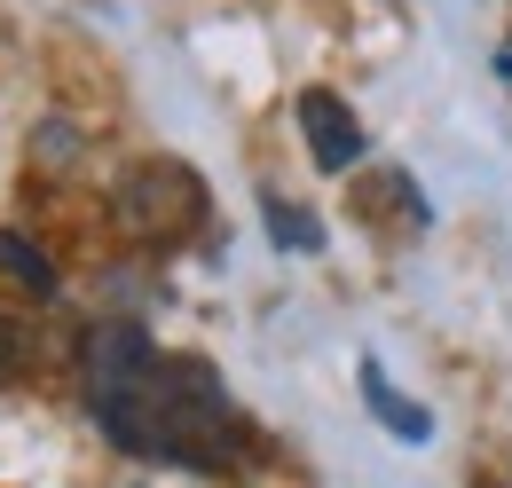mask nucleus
Returning <instances> with one entry per match:
<instances>
[{
  "instance_id": "5",
  "label": "nucleus",
  "mask_w": 512,
  "mask_h": 488,
  "mask_svg": "<svg viewBox=\"0 0 512 488\" xmlns=\"http://www.w3.org/2000/svg\"><path fill=\"white\" fill-rule=\"evenodd\" d=\"M260 213H268V229H276V244H284V252H316V221H308V213H300V205H284V197H260Z\"/></svg>"
},
{
  "instance_id": "6",
  "label": "nucleus",
  "mask_w": 512,
  "mask_h": 488,
  "mask_svg": "<svg viewBox=\"0 0 512 488\" xmlns=\"http://www.w3.org/2000/svg\"><path fill=\"white\" fill-rule=\"evenodd\" d=\"M0 260H8V268H16V276H32V284H40V292H56V268H48V260H40V252H24V244H16V237H0Z\"/></svg>"
},
{
  "instance_id": "7",
  "label": "nucleus",
  "mask_w": 512,
  "mask_h": 488,
  "mask_svg": "<svg viewBox=\"0 0 512 488\" xmlns=\"http://www.w3.org/2000/svg\"><path fill=\"white\" fill-rule=\"evenodd\" d=\"M8 355H16V331H8V315H0V363H8Z\"/></svg>"
},
{
  "instance_id": "4",
  "label": "nucleus",
  "mask_w": 512,
  "mask_h": 488,
  "mask_svg": "<svg viewBox=\"0 0 512 488\" xmlns=\"http://www.w3.org/2000/svg\"><path fill=\"white\" fill-rule=\"evenodd\" d=\"M363 402H371V410L386 418V433H394V441H410V449H418V441H434V418H426L418 402H402V394L386 386V370L371 363V355H363Z\"/></svg>"
},
{
  "instance_id": "1",
  "label": "nucleus",
  "mask_w": 512,
  "mask_h": 488,
  "mask_svg": "<svg viewBox=\"0 0 512 488\" xmlns=\"http://www.w3.org/2000/svg\"><path fill=\"white\" fill-rule=\"evenodd\" d=\"M79 394L127 457L182 465V473H229L253 457V426L229 402L221 370L205 355L158 347L127 315H111L79 339Z\"/></svg>"
},
{
  "instance_id": "2",
  "label": "nucleus",
  "mask_w": 512,
  "mask_h": 488,
  "mask_svg": "<svg viewBox=\"0 0 512 488\" xmlns=\"http://www.w3.org/2000/svg\"><path fill=\"white\" fill-rule=\"evenodd\" d=\"M111 213H119V229H127L134 244H182V237L205 229L213 197H205V182H197L182 158H142L127 182H119Z\"/></svg>"
},
{
  "instance_id": "3",
  "label": "nucleus",
  "mask_w": 512,
  "mask_h": 488,
  "mask_svg": "<svg viewBox=\"0 0 512 488\" xmlns=\"http://www.w3.org/2000/svg\"><path fill=\"white\" fill-rule=\"evenodd\" d=\"M300 134H308L323 174H347V166L363 158V126L347 119V103H339L331 87H300Z\"/></svg>"
}]
</instances>
